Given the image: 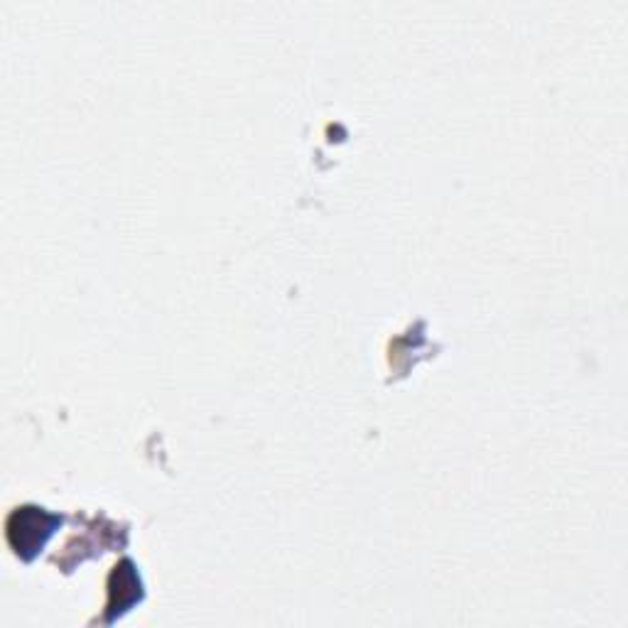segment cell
<instances>
[{
    "instance_id": "6da1fadb",
    "label": "cell",
    "mask_w": 628,
    "mask_h": 628,
    "mask_svg": "<svg viewBox=\"0 0 628 628\" xmlns=\"http://www.w3.org/2000/svg\"><path fill=\"white\" fill-rule=\"evenodd\" d=\"M59 524L57 516L47 514L45 508L37 506H23L15 508L8 518V540L20 555L30 558V552H35L37 548L45 546L47 536L52 533V528Z\"/></svg>"
},
{
    "instance_id": "7a4b0ae2",
    "label": "cell",
    "mask_w": 628,
    "mask_h": 628,
    "mask_svg": "<svg viewBox=\"0 0 628 628\" xmlns=\"http://www.w3.org/2000/svg\"><path fill=\"white\" fill-rule=\"evenodd\" d=\"M109 587H111V602H109L111 614H121L128 609V606L141 599V580H137L131 560H123L121 565L113 568Z\"/></svg>"
}]
</instances>
